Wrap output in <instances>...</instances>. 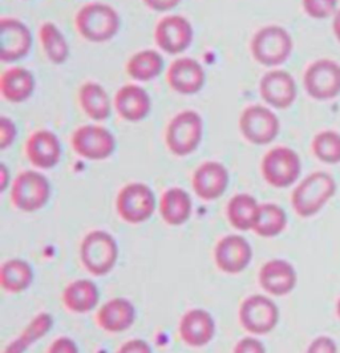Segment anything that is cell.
I'll return each instance as SVG.
<instances>
[{
    "label": "cell",
    "mask_w": 340,
    "mask_h": 353,
    "mask_svg": "<svg viewBox=\"0 0 340 353\" xmlns=\"http://www.w3.org/2000/svg\"><path fill=\"white\" fill-rule=\"evenodd\" d=\"M77 32L90 43H107L119 34L121 19L117 11L104 3H90L74 18Z\"/></svg>",
    "instance_id": "6da1fadb"
},
{
    "label": "cell",
    "mask_w": 340,
    "mask_h": 353,
    "mask_svg": "<svg viewBox=\"0 0 340 353\" xmlns=\"http://www.w3.org/2000/svg\"><path fill=\"white\" fill-rule=\"evenodd\" d=\"M337 193L334 176L326 172H314L294 189L291 205L301 218L317 215Z\"/></svg>",
    "instance_id": "7a4b0ae2"
},
{
    "label": "cell",
    "mask_w": 340,
    "mask_h": 353,
    "mask_svg": "<svg viewBox=\"0 0 340 353\" xmlns=\"http://www.w3.org/2000/svg\"><path fill=\"white\" fill-rule=\"evenodd\" d=\"M81 263L94 276L109 274L119 259V246L116 239L103 230L88 232L80 246Z\"/></svg>",
    "instance_id": "3957f363"
},
{
    "label": "cell",
    "mask_w": 340,
    "mask_h": 353,
    "mask_svg": "<svg viewBox=\"0 0 340 353\" xmlns=\"http://www.w3.org/2000/svg\"><path fill=\"white\" fill-rule=\"evenodd\" d=\"M250 48L252 57L261 65L278 67L290 59L294 41L286 28L268 26L252 36Z\"/></svg>",
    "instance_id": "277c9868"
},
{
    "label": "cell",
    "mask_w": 340,
    "mask_h": 353,
    "mask_svg": "<svg viewBox=\"0 0 340 353\" xmlns=\"http://www.w3.org/2000/svg\"><path fill=\"white\" fill-rule=\"evenodd\" d=\"M203 137V120L196 110H183L176 114L166 128L168 149L179 157H186L197 150Z\"/></svg>",
    "instance_id": "5b68a950"
},
{
    "label": "cell",
    "mask_w": 340,
    "mask_h": 353,
    "mask_svg": "<svg viewBox=\"0 0 340 353\" xmlns=\"http://www.w3.org/2000/svg\"><path fill=\"white\" fill-rule=\"evenodd\" d=\"M263 179L270 186L285 189L298 181L302 173L299 154L287 146H277L269 150L261 163Z\"/></svg>",
    "instance_id": "8992f818"
},
{
    "label": "cell",
    "mask_w": 340,
    "mask_h": 353,
    "mask_svg": "<svg viewBox=\"0 0 340 353\" xmlns=\"http://www.w3.org/2000/svg\"><path fill=\"white\" fill-rule=\"evenodd\" d=\"M50 196V181L35 170L21 172L11 186V202L20 212H34L43 209Z\"/></svg>",
    "instance_id": "52a82bcc"
},
{
    "label": "cell",
    "mask_w": 340,
    "mask_h": 353,
    "mask_svg": "<svg viewBox=\"0 0 340 353\" xmlns=\"http://www.w3.org/2000/svg\"><path fill=\"white\" fill-rule=\"evenodd\" d=\"M156 206L153 190L141 182L128 183L116 199V210L120 218L130 225L146 222L156 212Z\"/></svg>",
    "instance_id": "ba28073f"
},
{
    "label": "cell",
    "mask_w": 340,
    "mask_h": 353,
    "mask_svg": "<svg viewBox=\"0 0 340 353\" xmlns=\"http://www.w3.org/2000/svg\"><path fill=\"white\" fill-rule=\"evenodd\" d=\"M303 85L311 99L327 101L340 94V64L331 59H319L305 72Z\"/></svg>",
    "instance_id": "9c48e42d"
},
{
    "label": "cell",
    "mask_w": 340,
    "mask_h": 353,
    "mask_svg": "<svg viewBox=\"0 0 340 353\" xmlns=\"http://www.w3.org/2000/svg\"><path fill=\"white\" fill-rule=\"evenodd\" d=\"M279 321V308L268 296L251 295L239 307V323L252 335H268Z\"/></svg>",
    "instance_id": "30bf717a"
},
{
    "label": "cell",
    "mask_w": 340,
    "mask_h": 353,
    "mask_svg": "<svg viewBox=\"0 0 340 353\" xmlns=\"http://www.w3.org/2000/svg\"><path fill=\"white\" fill-rule=\"evenodd\" d=\"M71 145L83 159L104 161L114 153L116 139L104 126L83 125L73 132Z\"/></svg>",
    "instance_id": "8fae6325"
},
{
    "label": "cell",
    "mask_w": 340,
    "mask_h": 353,
    "mask_svg": "<svg viewBox=\"0 0 340 353\" xmlns=\"http://www.w3.org/2000/svg\"><path fill=\"white\" fill-rule=\"evenodd\" d=\"M239 130L245 140L254 145H268L281 130L277 114L263 105L248 106L239 117Z\"/></svg>",
    "instance_id": "7c38bea8"
},
{
    "label": "cell",
    "mask_w": 340,
    "mask_h": 353,
    "mask_svg": "<svg viewBox=\"0 0 340 353\" xmlns=\"http://www.w3.org/2000/svg\"><path fill=\"white\" fill-rule=\"evenodd\" d=\"M192 23L179 15H170L162 18L154 30V40L159 48L169 54L185 52L193 41Z\"/></svg>",
    "instance_id": "4fadbf2b"
},
{
    "label": "cell",
    "mask_w": 340,
    "mask_h": 353,
    "mask_svg": "<svg viewBox=\"0 0 340 353\" xmlns=\"http://www.w3.org/2000/svg\"><path fill=\"white\" fill-rule=\"evenodd\" d=\"M0 60L3 63H15L31 51L32 34L19 19L3 18L0 21Z\"/></svg>",
    "instance_id": "5bb4252c"
},
{
    "label": "cell",
    "mask_w": 340,
    "mask_h": 353,
    "mask_svg": "<svg viewBox=\"0 0 340 353\" xmlns=\"http://www.w3.org/2000/svg\"><path fill=\"white\" fill-rule=\"evenodd\" d=\"M252 258V248L248 239L241 235L223 236L215 246L217 267L226 274H239L248 268Z\"/></svg>",
    "instance_id": "9a60e30c"
},
{
    "label": "cell",
    "mask_w": 340,
    "mask_h": 353,
    "mask_svg": "<svg viewBox=\"0 0 340 353\" xmlns=\"http://www.w3.org/2000/svg\"><path fill=\"white\" fill-rule=\"evenodd\" d=\"M259 93L266 104L277 109H287L295 103L298 89L291 73L274 70L261 79Z\"/></svg>",
    "instance_id": "2e32d148"
},
{
    "label": "cell",
    "mask_w": 340,
    "mask_h": 353,
    "mask_svg": "<svg viewBox=\"0 0 340 353\" xmlns=\"http://www.w3.org/2000/svg\"><path fill=\"white\" fill-rule=\"evenodd\" d=\"M169 87L183 96L196 94L203 88L206 73L197 60L182 57L174 60L166 73Z\"/></svg>",
    "instance_id": "e0dca14e"
},
{
    "label": "cell",
    "mask_w": 340,
    "mask_h": 353,
    "mask_svg": "<svg viewBox=\"0 0 340 353\" xmlns=\"http://www.w3.org/2000/svg\"><path fill=\"white\" fill-rule=\"evenodd\" d=\"M192 185L201 199L215 201L223 195L229 186V172L217 161H206L196 169Z\"/></svg>",
    "instance_id": "ac0fdd59"
},
{
    "label": "cell",
    "mask_w": 340,
    "mask_h": 353,
    "mask_svg": "<svg viewBox=\"0 0 340 353\" xmlns=\"http://www.w3.org/2000/svg\"><path fill=\"white\" fill-rule=\"evenodd\" d=\"M179 332L186 345L193 348L205 347L214 337V319L206 310H190L181 318Z\"/></svg>",
    "instance_id": "d6986e66"
},
{
    "label": "cell",
    "mask_w": 340,
    "mask_h": 353,
    "mask_svg": "<svg viewBox=\"0 0 340 353\" xmlns=\"http://www.w3.org/2000/svg\"><path fill=\"white\" fill-rule=\"evenodd\" d=\"M28 161L39 169H52L61 159V143L51 130H37L26 143Z\"/></svg>",
    "instance_id": "ffe728a7"
},
{
    "label": "cell",
    "mask_w": 340,
    "mask_h": 353,
    "mask_svg": "<svg viewBox=\"0 0 340 353\" xmlns=\"http://www.w3.org/2000/svg\"><path fill=\"white\" fill-rule=\"evenodd\" d=\"M297 271L294 265L283 259H272L262 265L259 271L261 287L274 296L288 295L297 285Z\"/></svg>",
    "instance_id": "44dd1931"
},
{
    "label": "cell",
    "mask_w": 340,
    "mask_h": 353,
    "mask_svg": "<svg viewBox=\"0 0 340 353\" xmlns=\"http://www.w3.org/2000/svg\"><path fill=\"white\" fill-rule=\"evenodd\" d=\"M114 108L123 120L137 123L149 116L152 100L145 89L136 84H126L117 90Z\"/></svg>",
    "instance_id": "7402d4cb"
},
{
    "label": "cell",
    "mask_w": 340,
    "mask_h": 353,
    "mask_svg": "<svg viewBox=\"0 0 340 353\" xmlns=\"http://www.w3.org/2000/svg\"><path fill=\"white\" fill-rule=\"evenodd\" d=\"M136 319L134 305L126 298L107 301L97 312V324L109 334H121L129 330Z\"/></svg>",
    "instance_id": "603a6c76"
},
{
    "label": "cell",
    "mask_w": 340,
    "mask_h": 353,
    "mask_svg": "<svg viewBox=\"0 0 340 353\" xmlns=\"http://www.w3.org/2000/svg\"><path fill=\"white\" fill-rule=\"evenodd\" d=\"M36 88L34 73L23 67H14L3 72L0 77V93L10 103L28 100Z\"/></svg>",
    "instance_id": "cb8c5ba5"
},
{
    "label": "cell",
    "mask_w": 340,
    "mask_h": 353,
    "mask_svg": "<svg viewBox=\"0 0 340 353\" xmlns=\"http://www.w3.org/2000/svg\"><path fill=\"white\" fill-rule=\"evenodd\" d=\"M61 301L64 307L73 314H87L99 304V287L90 279L74 281L64 288Z\"/></svg>",
    "instance_id": "d4e9b609"
},
{
    "label": "cell",
    "mask_w": 340,
    "mask_h": 353,
    "mask_svg": "<svg viewBox=\"0 0 340 353\" xmlns=\"http://www.w3.org/2000/svg\"><path fill=\"white\" fill-rule=\"evenodd\" d=\"M193 212V202L190 194L181 189H168L160 201V214L165 223L169 226H181L190 219Z\"/></svg>",
    "instance_id": "484cf974"
},
{
    "label": "cell",
    "mask_w": 340,
    "mask_h": 353,
    "mask_svg": "<svg viewBox=\"0 0 340 353\" xmlns=\"http://www.w3.org/2000/svg\"><path fill=\"white\" fill-rule=\"evenodd\" d=\"M79 101L83 112L94 121L107 120L112 112L108 92L99 83L88 81L79 90Z\"/></svg>",
    "instance_id": "4316f807"
},
{
    "label": "cell",
    "mask_w": 340,
    "mask_h": 353,
    "mask_svg": "<svg viewBox=\"0 0 340 353\" xmlns=\"http://www.w3.org/2000/svg\"><path fill=\"white\" fill-rule=\"evenodd\" d=\"M34 282V270L23 259H10L0 268V285L8 294H20Z\"/></svg>",
    "instance_id": "83f0119b"
},
{
    "label": "cell",
    "mask_w": 340,
    "mask_h": 353,
    "mask_svg": "<svg viewBox=\"0 0 340 353\" xmlns=\"http://www.w3.org/2000/svg\"><path fill=\"white\" fill-rule=\"evenodd\" d=\"M261 205L250 194H237L229 201L228 218L234 229L248 231L254 229Z\"/></svg>",
    "instance_id": "f1b7e54d"
},
{
    "label": "cell",
    "mask_w": 340,
    "mask_h": 353,
    "mask_svg": "<svg viewBox=\"0 0 340 353\" xmlns=\"http://www.w3.org/2000/svg\"><path fill=\"white\" fill-rule=\"evenodd\" d=\"M54 327V318L48 312H41L36 315L30 321V324L23 330V332L11 341L6 348L4 353H24L36 341L47 335Z\"/></svg>",
    "instance_id": "f546056e"
},
{
    "label": "cell",
    "mask_w": 340,
    "mask_h": 353,
    "mask_svg": "<svg viewBox=\"0 0 340 353\" xmlns=\"http://www.w3.org/2000/svg\"><path fill=\"white\" fill-rule=\"evenodd\" d=\"M163 57L154 50H143L134 53L128 64V74L137 81H150L163 71Z\"/></svg>",
    "instance_id": "4dcf8cb0"
},
{
    "label": "cell",
    "mask_w": 340,
    "mask_h": 353,
    "mask_svg": "<svg viewBox=\"0 0 340 353\" xmlns=\"http://www.w3.org/2000/svg\"><path fill=\"white\" fill-rule=\"evenodd\" d=\"M39 36H40V41H41V47L44 50V53L52 64L60 65L68 60L70 46L67 43L66 36L61 34V31L59 30V27L56 24L51 21L44 23L40 27Z\"/></svg>",
    "instance_id": "1f68e13d"
},
{
    "label": "cell",
    "mask_w": 340,
    "mask_h": 353,
    "mask_svg": "<svg viewBox=\"0 0 340 353\" xmlns=\"http://www.w3.org/2000/svg\"><path fill=\"white\" fill-rule=\"evenodd\" d=\"M287 226L286 212L275 203H263L254 226V232L262 238H274L283 232Z\"/></svg>",
    "instance_id": "d6a6232c"
},
{
    "label": "cell",
    "mask_w": 340,
    "mask_h": 353,
    "mask_svg": "<svg viewBox=\"0 0 340 353\" xmlns=\"http://www.w3.org/2000/svg\"><path fill=\"white\" fill-rule=\"evenodd\" d=\"M312 153L317 159L328 165L340 163V133L324 130L312 140Z\"/></svg>",
    "instance_id": "836d02e7"
},
{
    "label": "cell",
    "mask_w": 340,
    "mask_h": 353,
    "mask_svg": "<svg viewBox=\"0 0 340 353\" xmlns=\"http://www.w3.org/2000/svg\"><path fill=\"white\" fill-rule=\"evenodd\" d=\"M302 6L310 18L323 20L335 14L338 0H302Z\"/></svg>",
    "instance_id": "e575fe53"
},
{
    "label": "cell",
    "mask_w": 340,
    "mask_h": 353,
    "mask_svg": "<svg viewBox=\"0 0 340 353\" xmlns=\"http://www.w3.org/2000/svg\"><path fill=\"white\" fill-rule=\"evenodd\" d=\"M17 139V125L6 116L0 117V149L6 150Z\"/></svg>",
    "instance_id": "d590c367"
},
{
    "label": "cell",
    "mask_w": 340,
    "mask_h": 353,
    "mask_svg": "<svg viewBox=\"0 0 340 353\" xmlns=\"http://www.w3.org/2000/svg\"><path fill=\"white\" fill-rule=\"evenodd\" d=\"M307 353H338V347L331 337L319 336L308 345Z\"/></svg>",
    "instance_id": "8d00e7d4"
},
{
    "label": "cell",
    "mask_w": 340,
    "mask_h": 353,
    "mask_svg": "<svg viewBox=\"0 0 340 353\" xmlns=\"http://www.w3.org/2000/svg\"><path fill=\"white\" fill-rule=\"evenodd\" d=\"M233 353H266V348L262 341L254 337H245L237 343Z\"/></svg>",
    "instance_id": "74e56055"
},
{
    "label": "cell",
    "mask_w": 340,
    "mask_h": 353,
    "mask_svg": "<svg viewBox=\"0 0 340 353\" xmlns=\"http://www.w3.org/2000/svg\"><path fill=\"white\" fill-rule=\"evenodd\" d=\"M47 353H79V348L70 337H59L50 345Z\"/></svg>",
    "instance_id": "f35d334b"
},
{
    "label": "cell",
    "mask_w": 340,
    "mask_h": 353,
    "mask_svg": "<svg viewBox=\"0 0 340 353\" xmlns=\"http://www.w3.org/2000/svg\"><path fill=\"white\" fill-rule=\"evenodd\" d=\"M117 353H152V348L143 339H132L124 343Z\"/></svg>",
    "instance_id": "ab89813d"
},
{
    "label": "cell",
    "mask_w": 340,
    "mask_h": 353,
    "mask_svg": "<svg viewBox=\"0 0 340 353\" xmlns=\"http://www.w3.org/2000/svg\"><path fill=\"white\" fill-rule=\"evenodd\" d=\"M145 6L153 11L157 12H166L170 10H174L181 0H143Z\"/></svg>",
    "instance_id": "60d3db41"
},
{
    "label": "cell",
    "mask_w": 340,
    "mask_h": 353,
    "mask_svg": "<svg viewBox=\"0 0 340 353\" xmlns=\"http://www.w3.org/2000/svg\"><path fill=\"white\" fill-rule=\"evenodd\" d=\"M8 185H10V170L4 163H1L0 165V192L4 193Z\"/></svg>",
    "instance_id": "b9f144b4"
},
{
    "label": "cell",
    "mask_w": 340,
    "mask_h": 353,
    "mask_svg": "<svg viewBox=\"0 0 340 353\" xmlns=\"http://www.w3.org/2000/svg\"><path fill=\"white\" fill-rule=\"evenodd\" d=\"M332 31H334V35L340 43V10L337 11L335 18L332 20Z\"/></svg>",
    "instance_id": "7bdbcfd3"
},
{
    "label": "cell",
    "mask_w": 340,
    "mask_h": 353,
    "mask_svg": "<svg viewBox=\"0 0 340 353\" xmlns=\"http://www.w3.org/2000/svg\"><path fill=\"white\" fill-rule=\"evenodd\" d=\"M337 312H338V316L340 318V299L338 301V305H337Z\"/></svg>",
    "instance_id": "ee69618b"
}]
</instances>
